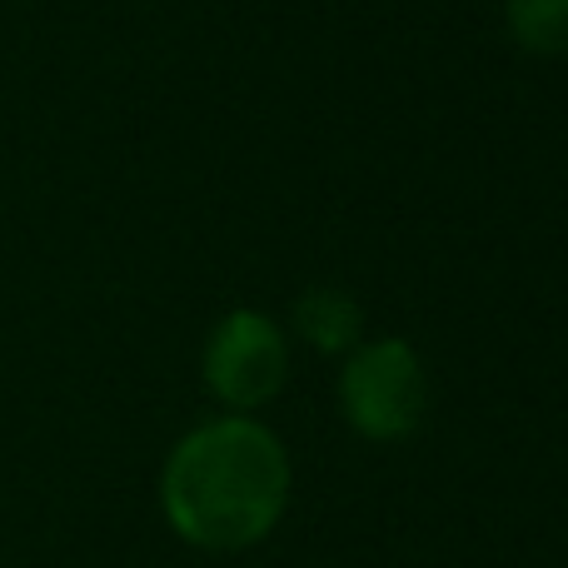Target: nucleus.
I'll list each match as a JSON object with an SVG mask.
<instances>
[{
    "instance_id": "nucleus-2",
    "label": "nucleus",
    "mask_w": 568,
    "mask_h": 568,
    "mask_svg": "<svg viewBox=\"0 0 568 568\" xmlns=\"http://www.w3.org/2000/svg\"><path fill=\"white\" fill-rule=\"evenodd\" d=\"M429 384L409 339H359L339 374V409L364 439H404L419 429Z\"/></svg>"
},
{
    "instance_id": "nucleus-3",
    "label": "nucleus",
    "mask_w": 568,
    "mask_h": 568,
    "mask_svg": "<svg viewBox=\"0 0 568 568\" xmlns=\"http://www.w3.org/2000/svg\"><path fill=\"white\" fill-rule=\"evenodd\" d=\"M284 374H290V339H284V329L270 314L235 310L210 329L205 384L235 414L265 409L284 389Z\"/></svg>"
},
{
    "instance_id": "nucleus-4",
    "label": "nucleus",
    "mask_w": 568,
    "mask_h": 568,
    "mask_svg": "<svg viewBox=\"0 0 568 568\" xmlns=\"http://www.w3.org/2000/svg\"><path fill=\"white\" fill-rule=\"evenodd\" d=\"M294 329H300V339L320 354H349L364 334V310L354 294L320 284V290L294 300Z\"/></svg>"
},
{
    "instance_id": "nucleus-1",
    "label": "nucleus",
    "mask_w": 568,
    "mask_h": 568,
    "mask_svg": "<svg viewBox=\"0 0 568 568\" xmlns=\"http://www.w3.org/2000/svg\"><path fill=\"white\" fill-rule=\"evenodd\" d=\"M160 504L170 529L195 549H250L275 529L290 504V454L245 414L210 419L170 449Z\"/></svg>"
},
{
    "instance_id": "nucleus-5",
    "label": "nucleus",
    "mask_w": 568,
    "mask_h": 568,
    "mask_svg": "<svg viewBox=\"0 0 568 568\" xmlns=\"http://www.w3.org/2000/svg\"><path fill=\"white\" fill-rule=\"evenodd\" d=\"M504 20L529 55H564L568 50V0H509Z\"/></svg>"
}]
</instances>
